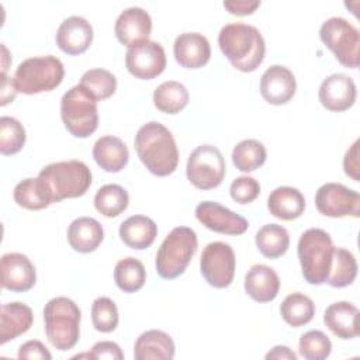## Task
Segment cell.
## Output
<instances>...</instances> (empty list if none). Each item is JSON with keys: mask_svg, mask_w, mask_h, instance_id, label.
<instances>
[{"mask_svg": "<svg viewBox=\"0 0 360 360\" xmlns=\"http://www.w3.org/2000/svg\"><path fill=\"white\" fill-rule=\"evenodd\" d=\"M135 150L143 166L155 176L172 174L179 165V149L172 132L160 122L143 124L135 135Z\"/></svg>", "mask_w": 360, "mask_h": 360, "instance_id": "1", "label": "cell"}, {"mask_svg": "<svg viewBox=\"0 0 360 360\" xmlns=\"http://www.w3.org/2000/svg\"><path fill=\"white\" fill-rule=\"evenodd\" d=\"M218 45L229 63L245 73L256 70L266 53V42L260 31L245 22L224 25L218 34Z\"/></svg>", "mask_w": 360, "mask_h": 360, "instance_id": "2", "label": "cell"}, {"mask_svg": "<svg viewBox=\"0 0 360 360\" xmlns=\"http://www.w3.org/2000/svg\"><path fill=\"white\" fill-rule=\"evenodd\" d=\"M39 186L49 201L82 197L91 184V172L80 160H63L46 165L38 174Z\"/></svg>", "mask_w": 360, "mask_h": 360, "instance_id": "3", "label": "cell"}, {"mask_svg": "<svg viewBox=\"0 0 360 360\" xmlns=\"http://www.w3.org/2000/svg\"><path fill=\"white\" fill-rule=\"evenodd\" d=\"M333 242L321 228H309L300 236L297 253L302 276L308 284H325L333 260Z\"/></svg>", "mask_w": 360, "mask_h": 360, "instance_id": "4", "label": "cell"}, {"mask_svg": "<svg viewBox=\"0 0 360 360\" xmlns=\"http://www.w3.org/2000/svg\"><path fill=\"white\" fill-rule=\"evenodd\" d=\"M80 309L77 304L68 297H55L44 307L45 333L49 343L60 350H69L76 346L80 335Z\"/></svg>", "mask_w": 360, "mask_h": 360, "instance_id": "5", "label": "cell"}, {"mask_svg": "<svg viewBox=\"0 0 360 360\" xmlns=\"http://www.w3.org/2000/svg\"><path fill=\"white\" fill-rule=\"evenodd\" d=\"M197 233L188 226H176L160 243L155 267L156 273L166 280L181 276L197 252Z\"/></svg>", "mask_w": 360, "mask_h": 360, "instance_id": "6", "label": "cell"}, {"mask_svg": "<svg viewBox=\"0 0 360 360\" xmlns=\"http://www.w3.org/2000/svg\"><path fill=\"white\" fill-rule=\"evenodd\" d=\"M65 76V68L53 55L24 59L15 69L13 84L17 93L38 94L56 89Z\"/></svg>", "mask_w": 360, "mask_h": 360, "instance_id": "7", "label": "cell"}, {"mask_svg": "<svg viewBox=\"0 0 360 360\" xmlns=\"http://www.w3.org/2000/svg\"><path fill=\"white\" fill-rule=\"evenodd\" d=\"M60 118L73 136L87 138L98 127L97 101L82 86L76 84L60 98Z\"/></svg>", "mask_w": 360, "mask_h": 360, "instance_id": "8", "label": "cell"}, {"mask_svg": "<svg viewBox=\"0 0 360 360\" xmlns=\"http://www.w3.org/2000/svg\"><path fill=\"white\" fill-rule=\"evenodd\" d=\"M321 41L332 51L336 60L350 69L360 63L359 30L342 17H330L319 28Z\"/></svg>", "mask_w": 360, "mask_h": 360, "instance_id": "9", "label": "cell"}, {"mask_svg": "<svg viewBox=\"0 0 360 360\" xmlns=\"http://www.w3.org/2000/svg\"><path fill=\"white\" fill-rule=\"evenodd\" d=\"M225 173V159L221 150L214 145L197 146L187 159V179L198 190L218 187L222 183Z\"/></svg>", "mask_w": 360, "mask_h": 360, "instance_id": "10", "label": "cell"}, {"mask_svg": "<svg viewBox=\"0 0 360 360\" xmlns=\"http://www.w3.org/2000/svg\"><path fill=\"white\" fill-rule=\"evenodd\" d=\"M235 252L225 242L208 243L200 257V271L205 281L214 288L231 285L235 276Z\"/></svg>", "mask_w": 360, "mask_h": 360, "instance_id": "11", "label": "cell"}, {"mask_svg": "<svg viewBox=\"0 0 360 360\" xmlns=\"http://www.w3.org/2000/svg\"><path fill=\"white\" fill-rule=\"evenodd\" d=\"M316 210L330 218L360 215V195L340 183H325L315 194Z\"/></svg>", "mask_w": 360, "mask_h": 360, "instance_id": "12", "label": "cell"}, {"mask_svg": "<svg viewBox=\"0 0 360 360\" xmlns=\"http://www.w3.org/2000/svg\"><path fill=\"white\" fill-rule=\"evenodd\" d=\"M125 66L136 79L152 80L166 68L165 49L159 42L150 39L134 44L127 49Z\"/></svg>", "mask_w": 360, "mask_h": 360, "instance_id": "13", "label": "cell"}, {"mask_svg": "<svg viewBox=\"0 0 360 360\" xmlns=\"http://www.w3.org/2000/svg\"><path fill=\"white\" fill-rule=\"evenodd\" d=\"M195 218L207 229L222 235H242L249 228L246 218L217 201H201L195 207Z\"/></svg>", "mask_w": 360, "mask_h": 360, "instance_id": "14", "label": "cell"}, {"mask_svg": "<svg viewBox=\"0 0 360 360\" xmlns=\"http://www.w3.org/2000/svg\"><path fill=\"white\" fill-rule=\"evenodd\" d=\"M357 97L354 80L343 73H333L325 77L318 90L321 104L333 112L349 110Z\"/></svg>", "mask_w": 360, "mask_h": 360, "instance_id": "15", "label": "cell"}, {"mask_svg": "<svg viewBox=\"0 0 360 360\" xmlns=\"http://www.w3.org/2000/svg\"><path fill=\"white\" fill-rule=\"evenodd\" d=\"M37 271L32 262L22 253L11 252L1 256V287L13 292H24L34 287Z\"/></svg>", "mask_w": 360, "mask_h": 360, "instance_id": "16", "label": "cell"}, {"mask_svg": "<svg viewBox=\"0 0 360 360\" xmlns=\"http://www.w3.org/2000/svg\"><path fill=\"white\" fill-rule=\"evenodd\" d=\"M297 90L294 73L283 65H271L260 77V94L273 105L288 103Z\"/></svg>", "mask_w": 360, "mask_h": 360, "instance_id": "17", "label": "cell"}, {"mask_svg": "<svg viewBox=\"0 0 360 360\" xmlns=\"http://www.w3.org/2000/svg\"><path fill=\"white\" fill-rule=\"evenodd\" d=\"M93 35V27L86 18L70 15L58 27L55 41L62 52L68 55H80L91 45Z\"/></svg>", "mask_w": 360, "mask_h": 360, "instance_id": "18", "label": "cell"}, {"mask_svg": "<svg viewBox=\"0 0 360 360\" xmlns=\"http://www.w3.org/2000/svg\"><path fill=\"white\" fill-rule=\"evenodd\" d=\"M176 62L187 69L205 66L211 58V45L205 35L200 32H183L173 44Z\"/></svg>", "mask_w": 360, "mask_h": 360, "instance_id": "19", "label": "cell"}, {"mask_svg": "<svg viewBox=\"0 0 360 360\" xmlns=\"http://www.w3.org/2000/svg\"><path fill=\"white\" fill-rule=\"evenodd\" d=\"M152 31V18L149 13L141 7L125 8L117 18L114 32L120 44L131 46L141 41H146Z\"/></svg>", "mask_w": 360, "mask_h": 360, "instance_id": "20", "label": "cell"}, {"mask_svg": "<svg viewBox=\"0 0 360 360\" xmlns=\"http://www.w3.org/2000/svg\"><path fill=\"white\" fill-rule=\"evenodd\" d=\"M323 322L339 339L349 340L359 335V309L347 301H336L323 312Z\"/></svg>", "mask_w": 360, "mask_h": 360, "instance_id": "21", "label": "cell"}, {"mask_svg": "<svg viewBox=\"0 0 360 360\" xmlns=\"http://www.w3.org/2000/svg\"><path fill=\"white\" fill-rule=\"evenodd\" d=\"M280 290L278 274L266 264H253L245 276V291L256 302L273 301Z\"/></svg>", "mask_w": 360, "mask_h": 360, "instance_id": "22", "label": "cell"}, {"mask_svg": "<svg viewBox=\"0 0 360 360\" xmlns=\"http://www.w3.org/2000/svg\"><path fill=\"white\" fill-rule=\"evenodd\" d=\"M34 322L32 309L18 301L7 302L0 311V345L25 333Z\"/></svg>", "mask_w": 360, "mask_h": 360, "instance_id": "23", "label": "cell"}, {"mask_svg": "<svg viewBox=\"0 0 360 360\" xmlns=\"http://www.w3.org/2000/svg\"><path fill=\"white\" fill-rule=\"evenodd\" d=\"M104 239L101 224L91 217H79L68 228V242L79 253L94 252Z\"/></svg>", "mask_w": 360, "mask_h": 360, "instance_id": "24", "label": "cell"}, {"mask_svg": "<svg viewBox=\"0 0 360 360\" xmlns=\"http://www.w3.org/2000/svg\"><path fill=\"white\" fill-rule=\"evenodd\" d=\"M174 342L169 333L150 329L139 335L134 346L135 360H172L174 357Z\"/></svg>", "mask_w": 360, "mask_h": 360, "instance_id": "25", "label": "cell"}, {"mask_svg": "<svg viewBox=\"0 0 360 360\" xmlns=\"http://www.w3.org/2000/svg\"><path fill=\"white\" fill-rule=\"evenodd\" d=\"M93 159L103 170L117 173L127 166L129 152L122 139L114 135H104L93 146Z\"/></svg>", "mask_w": 360, "mask_h": 360, "instance_id": "26", "label": "cell"}, {"mask_svg": "<svg viewBox=\"0 0 360 360\" xmlns=\"http://www.w3.org/2000/svg\"><path fill=\"white\" fill-rule=\"evenodd\" d=\"M267 210L278 219L292 221L302 215L305 210V198L298 188L281 186L269 194Z\"/></svg>", "mask_w": 360, "mask_h": 360, "instance_id": "27", "label": "cell"}, {"mask_svg": "<svg viewBox=\"0 0 360 360\" xmlns=\"http://www.w3.org/2000/svg\"><path fill=\"white\" fill-rule=\"evenodd\" d=\"M120 238L131 249L149 248L158 236V225L146 215H132L120 225Z\"/></svg>", "mask_w": 360, "mask_h": 360, "instance_id": "28", "label": "cell"}, {"mask_svg": "<svg viewBox=\"0 0 360 360\" xmlns=\"http://www.w3.org/2000/svg\"><path fill=\"white\" fill-rule=\"evenodd\" d=\"M190 94L184 84L176 80H167L159 84L153 91L155 107L165 114H177L188 104Z\"/></svg>", "mask_w": 360, "mask_h": 360, "instance_id": "29", "label": "cell"}, {"mask_svg": "<svg viewBox=\"0 0 360 360\" xmlns=\"http://www.w3.org/2000/svg\"><path fill=\"white\" fill-rule=\"evenodd\" d=\"M259 252L267 259H277L288 250L290 235L287 229L278 224H266L255 235Z\"/></svg>", "mask_w": 360, "mask_h": 360, "instance_id": "30", "label": "cell"}, {"mask_svg": "<svg viewBox=\"0 0 360 360\" xmlns=\"http://www.w3.org/2000/svg\"><path fill=\"white\" fill-rule=\"evenodd\" d=\"M280 314L285 323L292 328H300L312 321L315 315V304L308 295L292 292L283 300Z\"/></svg>", "mask_w": 360, "mask_h": 360, "instance_id": "31", "label": "cell"}, {"mask_svg": "<svg viewBox=\"0 0 360 360\" xmlns=\"http://www.w3.org/2000/svg\"><path fill=\"white\" fill-rule=\"evenodd\" d=\"M114 281L124 292H135L141 290L146 281V270L141 260L135 257H124L114 267Z\"/></svg>", "mask_w": 360, "mask_h": 360, "instance_id": "32", "label": "cell"}, {"mask_svg": "<svg viewBox=\"0 0 360 360\" xmlns=\"http://www.w3.org/2000/svg\"><path fill=\"white\" fill-rule=\"evenodd\" d=\"M129 195L127 190L120 184H104L94 195L96 210L107 217L115 218L128 208Z\"/></svg>", "mask_w": 360, "mask_h": 360, "instance_id": "33", "label": "cell"}, {"mask_svg": "<svg viewBox=\"0 0 360 360\" xmlns=\"http://www.w3.org/2000/svg\"><path fill=\"white\" fill-rule=\"evenodd\" d=\"M357 276V260L354 255L345 248H335L333 260L326 283L333 288L350 285Z\"/></svg>", "mask_w": 360, "mask_h": 360, "instance_id": "34", "label": "cell"}, {"mask_svg": "<svg viewBox=\"0 0 360 360\" xmlns=\"http://www.w3.org/2000/svg\"><path fill=\"white\" fill-rule=\"evenodd\" d=\"M267 152L264 145L257 139H243L232 150V162L235 167L243 173L262 167L266 162Z\"/></svg>", "mask_w": 360, "mask_h": 360, "instance_id": "35", "label": "cell"}, {"mask_svg": "<svg viewBox=\"0 0 360 360\" xmlns=\"http://www.w3.org/2000/svg\"><path fill=\"white\" fill-rule=\"evenodd\" d=\"M79 86H82L96 101H101L115 93L117 79L110 70L96 68L83 73Z\"/></svg>", "mask_w": 360, "mask_h": 360, "instance_id": "36", "label": "cell"}, {"mask_svg": "<svg viewBox=\"0 0 360 360\" xmlns=\"http://www.w3.org/2000/svg\"><path fill=\"white\" fill-rule=\"evenodd\" d=\"M25 129L22 124L8 115L0 118V152L4 156L18 153L25 145Z\"/></svg>", "mask_w": 360, "mask_h": 360, "instance_id": "37", "label": "cell"}, {"mask_svg": "<svg viewBox=\"0 0 360 360\" xmlns=\"http://www.w3.org/2000/svg\"><path fill=\"white\" fill-rule=\"evenodd\" d=\"M13 197L20 207L32 211L44 210L49 205V201L46 200L37 177H28L17 183L13 191Z\"/></svg>", "mask_w": 360, "mask_h": 360, "instance_id": "38", "label": "cell"}, {"mask_svg": "<svg viewBox=\"0 0 360 360\" xmlns=\"http://www.w3.org/2000/svg\"><path fill=\"white\" fill-rule=\"evenodd\" d=\"M330 350L332 343L322 330L312 329L300 338L298 352L307 360H323L330 354Z\"/></svg>", "mask_w": 360, "mask_h": 360, "instance_id": "39", "label": "cell"}, {"mask_svg": "<svg viewBox=\"0 0 360 360\" xmlns=\"http://www.w3.org/2000/svg\"><path fill=\"white\" fill-rule=\"evenodd\" d=\"M118 309L108 297H98L91 304V321L96 330L110 333L118 326Z\"/></svg>", "mask_w": 360, "mask_h": 360, "instance_id": "40", "label": "cell"}, {"mask_svg": "<svg viewBox=\"0 0 360 360\" xmlns=\"http://www.w3.org/2000/svg\"><path fill=\"white\" fill-rule=\"evenodd\" d=\"M229 194L233 201L239 204H249L259 197L260 184L250 176H240L231 183Z\"/></svg>", "mask_w": 360, "mask_h": 360, "instance_id": "41", "label": "cell"}, {"mask_svg": "<svg viewBox=\"0 0 360 360\" xmlns=\"http://www.w3.org/2000/svg\"><path fill=\"white\" fill-rule=\"evenodd\" d=\"M91 359H111V360H122L124 353L121 347L111 340H101L93 345L90 352Z\"/></svg>", "mask_w": 360, "mask_h": 360, "instance_id": "42", "label": "cell"}, {"mask_svg": "<svg viewBox=\"0 0 360 360\" xmlns=\"http://www.w3.org/2000/svg\"><path fill=\"white\" fill-rule=\"evenodd\" d=\"M18 359H38V360H51L52 354L46 346L39 340H28L22 343L18 349Z\"/></svg>", "mask_w": 360, "mask_h": 360, "instance_id": "43", "label": "cell"}, {"mask_svg": "<svg viewBox=\"0 0 360 360\" xmlns=\"http://www.w3.org/2000/svg\"><path fill=\"white\" fill-rule=\"evenodd\" d=\"M343 169L345 173L352 177L354 181L360 180V165H359V139L354 141V143L346 150L343 158Z\"/></svg>", "mask_w": 360, "mask_h": 360, "instance_id": "44", "label": "cell"}, {"mask_svg": "<svg viewBox=\"0 0 360 360\" xmlns=\"http://www.w3.org/2000/svg\"><path fill=\"white\" fill-rule=\"evenodd\" d=\"M260 6V1L255 0H231V1H224V7L235 15H249L255 13V10Z\"/></svg>", "mask_w": 360, "mask_h": 360, "instance_id": "45", "label": "cell"}, {"mask_svg": "<svg viewBox=\"0 0 360 360\" xmlns=\"http://www.w3.org/2000/svg\"><path fill=\"white\" fill-rule=\"evenodd\" d=\"M15 96H17V90H15V87L13 84V79H8L7 75L1 73V87H0L1 101H0V105L4 107L6 104L13 103Z\"/></svg>", "mask_w": 360, "mask_h": 360, "instance_id": "46", "label": "cell"}, {"mask_svg": "<svg viewBox=\"0 0 360 360\" xmlns=\"http://www.w3.org/2000/svg\"><path fill=\"white\" fill-rule=\"evenodd\" d=\"M267 360H297V354L287 346H274L267 354H266Z\"/></svg>", "mask_w": 360, "mask_h": 360, "instance_id": "47", "label": "cell"}, {"mask_svg": "<svg viewBox=\"0 0 360 360\" xmlns=\"http://www.w3.org/2000/svg\"><path fill=\"white\" fill-rule=\"evenodd\" d=\"M1 51H3V63H1V73L3 75H6V72H7V66H8V51H7V48H6V45L4 44H1Z\"/></svg>", "mask_w": 360, "mask_h": 360, "instance_id": "48", "label": "cell"}]
</instances>
